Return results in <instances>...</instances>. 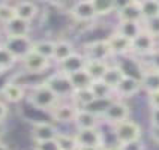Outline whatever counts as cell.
I'll use <instances>...</instances> for the list:
<instances>
[{"mask_svg": "<svg viewBox=\"0 0 159 150\" xmlns=\"http://www.w3.org/2000/svg\"><path fill=\"white\" fill-rule=\"evenodd\" d=\"M26 98L29 105H32L36 110H41V111H50L60 101V98L45 84V81L39 86L30 89V92Z\"/></svg>", "mask_w": 159, "mask_h": 150, "instance_id": "cell-1", "label": "cell"}, {"mask_svg": "<svg viewBox=\"0 0 159 150\" xmlns=\"http://www.w3.org/2000/svg\"><path fill=\"white\" fill-rule=\"evenodd\" d=\"M45 84L60 98V101L62 99H71L72 93L75 90L74 86H72L71 80H69V75H66V74H63L60 71L45 77Z\"/></svg>", "mask_w": 159, "mask_h": 150, "instance_id": "cell-2", "label": "cell"}, {"mask_svg": "<svg viewBox=\"0 0 159 150\" xmlns=\"http://www.w3.org/2000/svg\"><path fill=\"white\" fill-rule=\"evenodd\" d=\"M113 134L117 144H122V143L134 141V140H141L143 129L137 122L126 119L123 122L113 125Z\"/></svg>", "mask_w": 159, "mask_h": 150, "instance_id": "cell-3", "label": "cell"}, {"mask_svg": "<svg viewBox=\"0 0 159 150\" xmlns=\"http://www.w3.org/2000/svg\"><path fill=\"white\" fill-rule=\"evenodd\" d=\"M156 48H158V39L143 27L141 32L132 39L131 54L138 56V57H149Z\"/></svg>", "mask_w": 159, "mask_h": 150, "instance_id": "cell-4", "label": "cell"}, {"mask_svg": "<svg viewBox=\"0 0 159 150\" xmlns=\"http://www.w3.org/2000/svg\"><path fill=\"white\" fill-rule=\"evenodd\" d=\"M83 54L87 60H110L114 57V54L110 48V44L107 39H96L83 45Z\"/></svg>", "mask_w": 159, "mask_h": 150, "instance_id": "cell-5", "label": "cell"}, {"mask_svg": "<svg viewBox=\"0 0 159 150\" xmlns=\"http://www.w3.org/2000/svg\"><path fill=\"white\" fill-rule=\"evenodd\" d=\"M129 116H131V108H129V105L125 102L123 99L116 98L114 101L110 104V107L107 108V111L104 113L102 120L113 126V125L119 123V122H123L126 119H129Z\"/></svg>", "mask_w": 159, "mask_h": 150, "instance_id": "cell-6", "label": "cell"}, {"mask_svg": "<svg viewBox=\"0 0 159 150\" xmlns=\"http://www.w3.org/2000/svg\"><path fill=\"white\" fill-rule=\"evenodd\" d=\"M33 42L35 41H32L30 36H6L5 41H3V45L20 62L24 56H27L33 50Z\"/></svg>", "mask_w": 159, "mask_h": 150, "instance_id": "cell-7", "label": "cell"}, {"mask_svg": "<svg viewBox=\"0 0 159 150\" xmlns=\"http://www.w3.org/2000/svg\"><path fill=\"white\" fill-rule=\"evenodd\" d=\"M77 111H78V107L75 105L74 102H63V101H59L56 105L48 111L51 119L57 123H74V119L77 116Z\"/></svg>", "mask_w": 159, "mask_h": 150, "instance_id": "cell-8", "label": "cell"}, {"mask_svg": "<svg viewBox=\"0 0 159 150\" xmlns=\"http://www.w3.org/2000/svg\"><path fill=\"white\" fill-rule=\"evenodd\" d=\"M20 63L23 66V71L30 72V74H44L50 68L51 59H47L42 54L36 53V51L32 50L27 56H24L20 60Z\"/></svg>", "mask_w": 159, "mask_h": 150, "instance_id": "cell-9", "label": "cell"}, {"mask_svg": "<svg viewBox=\"0 0 159 150\" xmlns=\"http://www.w3.org/2000/svg\"><path fill=\"white\" fill-rule=\"evenodd\" d=\"M117 65L122 68L125 75L128 77H134V78H138L141 81V77L144 71H146V63L140 60L138 56H134V54H126L122 56V60H119Z\"/></svg>", "mask_w": 159, "mask_h": 150, "instance_id": "cell-10", "label": "cell"}, {"mask_svg": "<svg viewBox=\"0 0 159 150\" xmlns=\"http://www.w3.org/2000/svg\"><path fill=\"white\" fill-rule=\"evenodd\" d=\"M71 17L78 23H89L98 17L92 0H77L69 11Z\"/></svg>", "mask_w": 159, "mask_h": 150, "instance_id": "cell-11", "label": "cell"}, {"mask_svg": "<svg viewBox=\"0 0 159 150\" xmlns=\"http://www.w3.org/2000/svg\"><path fill=\"white\" fill-rule=\"evenodd\" d=\"M75 138L80 146H93V147H105L104 135L99 131V128H90V129H77Z\"/></svg>", "mask_w": 159, "mask_h": 150, "instance_id": "cell-12", "label": "cell"}, {"mask_svg": "<svg viewBox=\"0 0 159 150\" xmlns=\"http://www.w3.org/2000/svg\"><path fill=\"white\" fill-rule=\"evenodd\" d=\"M59 129L50 122H35L30 131V137L33 143L47 141V140H54L59 135Z\"/></svg>", "mask_w": 159, "mask_h": 150, "instance_id": "cell-13", "label": "cell"}, {"mask_svg": "<svg viewBox=\"0 0 159 150\" xmlns=\"http://www.w3.org/2000/svg\"><path fill=\"white\" fill-rule=\"evenodd\" d=\"M86 63H87V59L83 53H75L71 54L69 57H66L65 60L57 63V71L63 72L66 75H71L74 72H78L81 69L86 68Z\"/></svg>", "mask_w": 159, "mask_h": 150, "instance_id": "cell-14", "label": "cell"}, {"mask_svg": "<svg viewBox=\"0 0 159 150\" xmlns=\"http://www.w3.org/2000/svg\"><path fill=\"white\" fill-rule=\"evenodd\" d=\"M107 41H108L110 48H111L114 56L122 57V56H126V54H131V51H132V41L126 36L120 35L116 30L107 38Z\"/></svg>", "mask_w": 159, "mask_h": 150, "instance_id": "cell-15", "label": "cell"}, {"mask_svg": "<svg viewBox=\"0 0 159 150\" xmlns=\"http://www.w3.org/2000/svg\"><path fill=\"white\" fill-rule=\"evenodd\" d=\"M141 90L143 87L140 80L125 75L123 80L120 81V84L116 87V96L120 98V99H126V98H132L135 95H138Z\"/></svg>", "mask_w": 159, "mask_h": 150, "instance_id": "cell-16", "label": "cell"}, {"mask_svg": "<svg viewBox=\"0 0 159 150\" xmlns=\"http://www.w3.org/2000/svg\"><path fill=\"white\" fill-rule=\"evenodd\" d=\"M2 93V98L6 101V102H11V104H18L20 101H23L26 98V89L23 86H20L18 83L9 80L3 84V87L0 90Z\"/></svg>", "mask_w": 159, "mask_h": 150, "instance_id": "cell-17", "label": "cell"}, {"mask_svg": "<svg viewBox=\"0 0 159 150\" xmlns=\"http://www.w3.org/2000/svg\"><path fill=\"white\" fill-rule=\"evenodd\" d=\"M3 32L6 36H29L32 32V26L30 21L15 17L3 24Z\"/></svg>", "mask_w": 159, "mask_h": 150, "instance_id": "cell-18", "label": "cell"}, {"mask_svg": "<svg viewBox=\"0 0 159 150\" xmlns=\"http://www.w3.org/2000/svg\"><path fill=\"white\" fill-rule=\"evenodd\" d=\"M101 120L102 119L95 113L89 111L86 108H78L77 116L74 119V125L77 129H90V128H99Z\"/></svg>", "mask_w": 159, "mask_h": 150, "instance_id": "cell-19", "label": "cell"}, {"mask_svg": "<svg viewBox=\"0 0 159 150\" xmlns=\"http://www.w3.org/2000/svg\"><path fill=\"white\" fill-rule=\"evenodd\" d=\"M116 15L119 21H143L141 8H140V3L137 2H131L122 8H119Z\"/></svg>", "mask_w": 159, "mask_h": 150, "instance_id": "cell-20", "label": "cell"}, {"mask_svg": "<svg viewBox=\"0 0 159 150\" xmlns=\"http://www.w3.org/2000/svg\"><path fill=\"white\" fill-rule=\"evenodd\" d=\"M15 11H17V17L30 21V23L38 17V12H39L38 5L33 0H20L15 5Z\"/></svg>", "mask_w": 159, "mask_h": 150, "instance_id": "cell-21", "label": "cell"}, {"mask_svg": "<svg viewBox=\"0 0 159 150\" xmlns=\"http://www.w3.org/2000/svg\"><path fill=\"white\" fill-rule=\"evenodd\" d=\"M141 87L146 93L159 90V71L146 66V71L141 77Z\"/></svg>", "mask_w": 159, "mask_h": 150, "instance_id": "cell-22", "label": "cell"}, {"mask_svg": "<svg viewBox=\"0 0 159 150\" xmlns=\"http://www.w3.org/2000/svg\"><path fill=\"white\" fill-rule=\"evenodd\" d=\"M143 30V21H119L116 32H119L120 35L126 36L132 41L135 36Z\"/></svg>", "mask_w": 159, "mask_h": 150, "instance_id": "cell-23", "label": "cell"}, {"mask_svg": "<svg viewBox=\"0 0 159 150\" xmlns=\"http://www.w3.org/2000/svg\"><path fill=\"white\" fill-rule=\"evenodd\" d=\"M74 53H75V48H74L72 42L66 41V39H59V41H56L53 60L56 63H59V62H62V60H65L66 57H69V56Z\"/></svg>", "mask_w": 159, "mask_h": 150, "instance_id": "cell-24", "label": "cell"}, {"mask_svg": "<svg viewBox=\"0 0 159 150\" xmlns=\"http://www.w3.org/2000/svg\"><path fill=\"white\" fill-rule=\"evenodd\" d=\"M110 68V62L107 60H87L86 63V71L93 80H101L105 75L107 69Z\"/></svg>", "mask_w": 159, "mask_h": 150, "instance_id": "cell-25", "label": "cell"}, {"mask_svg": "<svg viewBox=\"0 0 159 150\" xmlns=\"http://www.w3.org/2000/svg\"><path fill=\"white\" fill-rule=\"evenodd\" d=\"M123 77H125V74L122 71V68L117 63H114V65H110V68L107 69L105 75L102 77V80L105 81L108 86H111V87L114 89V92H116V87L120 84V81L123 80Z\"/></svg>", "mask_w": 159, "mask_h": 150, "instance_id": "cell-26", "label": "cell"}, {"mask_svg": "<svg viewBox=\"0 0 159 150\" xmlns=\"http://www.w3.org/2000/svg\"><path fill=\"white\" fill-rule=\"evenodd\" d=\"M90 90L93 92L95 98H117L114 89L108 86L104 80H93L90 84Z\"/></svg>", "mask_w": 159, "mask_h": 150, "instance_id": "cell-27", "label": "cell"}, {"mask_svg": "<svg viewBox=\"0 0 159 150\" xmlns=\"http://www.w3.org/2000/svg\"><path fill=\"white\" fill-rule=\"evenodd\" d=\"M95 99L93 92L90 90V87L87 89H78V90H74L72 96L69 101H72L78 108H86V107Z\"/></svg>", "mask_w": 159, "mask_h": 150, "instance_id": "cell-28", "label": "cell"}, {"mask_svg": "<svg viewBox=\"0 0 159 150\" xmlns=\"http://www.w3.org/2000/svg\"><path fill=\"white\" fill-rule=\"evenodd\" d=\"M69 80H71L72 86L75 90H78V89H87L90 87V84H92V81L93 78L89 75V72L86 69H81L78 72H74L69 75Z\"/></svg>", "mask_w": 159, "mask_h": 150, "instance_id": "cell-29", "label": "cell"}, {"mask_svg": "<svg viewBox=\"0 0 159 150\" xmlns=\"http://www.w3.org/2000/svg\"><path fill=\"white\" fill-rule=\"evenodd\" d=\"M114 99L116 98H95V99L86 107V110L95 113L96 116H99V117L102 119V116H104V113L107 111V108L110 107V104H111Z\"/></svg>", "mask_w": 159, "mask_h": 150, "instance_id": "cell-30", "label": "cell"}, {"mask_svg": "<svg viewBox=\"0 0 159 150\" xmlns=\"http://www.w3.org/2000/svg\"><path fill=\"white\" fill-rule=\"evenodd\" d=\"M96 11L98 17H105L113 12H117V3L116 0H92Z\"/></svg>", "mask_w": 159, "mask_h": 150, "instance_id": "cell-31", "label": "cell"}, {"mask_svg": "<svg viewBox=\"0 0 159 150\" xmlns=\"http://www.w3.org/2000/svg\"><path fill=\"white\" fill-rule=\"evenodd\" d=\"M54 47H56V41H50V39H41V41H35L33 42V51L42 54L47 59L53 60L54 56Z\"/></svg>", "mask_w": 159, "mask_h": 150, "instance_id": "cell-32", "label": "cell"}, {"mask_svg": "<svg viewBox=\"0 0 159 150\" xmlns=\"http://www.w3.org/2000/svg\"><path fill=\"white\" fill-rule=\"evenodd\" d=\"M140 8L143 14V21L159 17V0H146L140 3Z\"/></svg>", "mask_w": 159, "mask_h": 150, "instance_id": "cell-33", "label": "cell"}, {"mask_svg": "<svg viewBox=\"0 0 159 150\" xmlns=\"http://www.w3.org/2000/svg\"><path fill=\"white\" fill-rule=\"evenodd\" d=\"M17 62H18L17 57L11 53L3 44H0V66L5 71H9V69H12L17 65Z\"/></svg>", "mask_w": 159, "mask_h": 150, "instance_id": "cell-34", "label": "cell"}, {"mask_svg": "<svg viewBox=\"0 0 159 150\" xmlns=\"http://www.w3.org/2000/svg\"><path fill=\"white\" fill-rule=\"evenodd\" d=\"M57 143L60 146L62 150H77L78 149V141L75 138V134L71 135V134H65V132H59L57 135Z\"/></svg>", "mask_w": 159, "mask_h": 150, "instance_id": "cell-35", "label": "cell"}, {"mask_svg": "<svg viewBox=\"0 0 159 150\" xmlns=\"http://www.w3.org/2000/svg\"><path fill=\"white\" fill-rule=\"evenodd\" d=\"M15 17H17L15 6H11V5H6V3H0V24L2 26Z\"/></svg>", "mask_w": 159, "mask_h": 150, "instance_id": "cell-36", "label": "cell"}, {"mask_svg": "<svg viewBox=\"0 0 159 150\" xmlns=\"http://www.w3.org/2000/svg\"><path fill=\"white\" fill-rule=\"evenodd\" d=\"M143 27H144L150 35L155 36L156 39H159V17L143 21Z\"/></svg>", "mask_w": 159, "mask_h": 150, "instance_id": "cell-37", "label": "cell"}, {"mask_svg": "<svg viewBox=\"0 0 159 150\" xmlns=\"http://www.w3.org/2000/svg\"><path fill=\"white\" fill-rule=\"evenodd\" d=\"M33 150H62L57 140H47V141H39V143H35L33 146Z\"/></svg>", "mask_w": 159, "mask_h": 150, "instance_id": "cell-38", "label": "cell"}, {"mask_svg": "<svg viewBox=\"0 0 159 150\" xmlns=\"http://www.w3.org/2000/svg\"><path fill=\"white\" fill-rule=\"evenodd\" d=\"M119 147H120V150H146V146L143 144L141 140L122 143V144H119Z\"/></svg>", "mask_w": 159, "mask_h": 150, "instance_id": "cell-39", "label": "cell"}, {"mask_svg": "<svg viewBox=\"0 0 159 150\" xmlns=\"http://www.w3.org/2000/svg\"><path fill=\"white\" fill-rule=\"evenodd\" d=\"M149 60L147 62H144L146 63V66L147 68H152V69H156V71H159V47L153 51V53L147 57Z\"/></svg>", "mask_w": 159, "mask_h": 150, "instance_id": "cell-40", "label": "cell"}, {"mask_svg": "<svg viewBox=\"0 0 159 150\" xmlns=\"http://www.w3.org/2000/svg\"><path fill=\"white\" fill-rule=\"evenodd\" d=\"M147 104L150 108H159V90L147 93Z\"/></svg>", "mask_w": 159, "mask_h": 150, "instance_id": "cell-41", "label": "cell"}, {"mask_svg": "<svg viewBox=\"0 0 159 150\" xmlns=\"http://www.w3.org/2000/svg\"><path fill=\"white\" fill-rule=\"evenodd\" d=\"M150 126H159V108H150Z\"/></svg>", "mask_w": 159, "mask_h": 150, "instance_id": "cell-42", "label": "cell"}, {"mask_svg": "<svg viewBox=\"0 0 159 150\" xmlns=\"http://www.w3.org/2000/svg\"><path fill=\"white\" fill-rule=\"evenodd\" d=\"M149 135H150L152 141L159 146V126H150V132H149Z\"/></svg>", "mask_w": 159, "mask_h": 150, "instance_id": "cell-43", "label": "cell"}, {"mask_svg": "<svg viewBox=\"0 0 159 150\" xmlns=\"http://www.w3.org/2000/svg\"><path fill=\"white\" fill-rule=\"evenodd\" d=\"M9 114V108H8V104L5 101L0 99V120H5Z\"/></svg>", "mask_w": 159, "mask_h": 150, "instance_id": "cell-44", "label": "cell"}, {"mask_svg": "<svg viewBox=\"0 0 159 150\" xmlns=\"http://www.w3.org/2000/svg\"><path fill=\"white\" fill-rule=\"evenodd\" d=\"M77 150H104V147H93V146H80Z\"/></svg>", "mask_w": 159, "mask_h": 150, "instance_id": "cell-45", "label": "cell"}, {"mask_svg": "<svg viewBox=\"0 0 159 150\" xmlns=\"http://www.w3.org/2000/svg\"><path fill=\"white\" fill-rule=\"evenodd\" d=\"M6 132V125H5V120H0V140H2V137L5 135Z\"/></svg>", "mask_w": 159, "mask_h": 150, "instance_id": "cell-46", "label": "cell"}, {"mask_svg": "<svg viewBox=\"0 0 159 150\" xmlns=\"http://www.w3.org/2000/svg\"><path fill=\"white\" fill-rule=\"evenodd\" d=\"M131 2H134V0H116V3H117V9L122 8V6H125V5H128V3H131Z\"/></svg>", "mask_w": 159, "mask_h": 150, "instance_id": "cell-47", "label": "cell"}, {"mask_svg": "<svg viewBox=\"0 0 159 150\" xmlns=\"http://www.w3.org/2000/svg\"><path fill=\"white\" fill-rule=\"evenodd\" d=\"M104 150H120V147H119V144L117 146H110V147H104Z\"/></svg>", "mask_w": 159, "mask_h": 150, "instance_id": "cell-48", "label": "cell"}, {"mask_svg": "<svg viewBox=\"0 0 159 150\" xmlns=\"http://www.w3.org/2000/svg\"><path fill=\"white\" fill-rule=\"evenodd\" d=\"M0 150H11V149H9L8 144H5V143L0 141Z\"/></svg>", "mask_w": 159, "mask_h": 150, "instance_id": "cell-49", "label": "cell"}, {"mask_svg": "<svg viewBox=\"0 0 159 150\" xmlns=\"http://www.w3.org/2000/svg\"><path fill=\"white\" fill-rule=\"evenodd\" d=\"M5 72H6V71H5V69H3V68H2V66H0V77H2V75H3V74H5Z\"/></svg>", "mask_w": 159, "mask_h": 150, "instance_id": "cell-50", "label": "cell"}, {"mask_svg": "<svg viewBox=\"0 0 159 150\" xmlns=\"http://www.w3.org/2000/svg\"><path fill=\"white\" fill-rule=\"evenodd\" d=\"M134 2H137V3H143V2H146V0H134Z\"/></svg>", "mask_w": 159, "mask_h": 150, "instance_id": "cell-51", "label": "cell"}, {"mask_svg": "<svg viewBox=\"0 0 159 150\" xmlns=\"http://www.w3.org/2000/svg\"><path fill=\"white\" fill-rule=\"evenodd\" d=\"M50 2H60V0H50Z\"/></svg>", "mask_w": 159, "mask_h": 150, "instance_id": "cell-52", "label": "cell"}, {"mask_svg": "<svg viewBox=\"0 0 159 150\" xmlns=\"http://www.w3.org/2000/svg\"><path fill=\"white\" fill-rule=\"evenodd\" d=\"M158 47H159V45H158Z\"/></svg>", "mask_w": 159, "mask_h": 150, "instance_id": "cell-53", "label": "cell"}]
</instances>
